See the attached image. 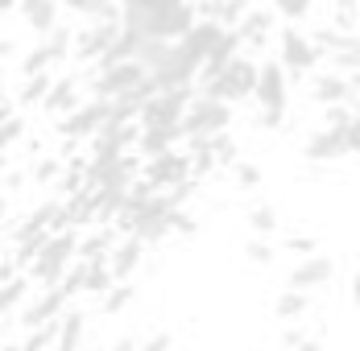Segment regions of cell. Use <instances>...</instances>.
I'll use <instances>...</instances> for the list:
<instances>
[{"label":"cell","instance_id":"6da1fadb","mask_svg":"<svg viewBox=\"0 0 360 351\" xmlns=\"http://www.w3.org/2000/svg\"><path fill=\"white\" fill-rule=\"evenodd\" d=\"M124 223H129L133 236H141L145 244H153V240H166V236L179 227V207H174L162 190H153V186L141 178V182L133 186V194H129Z\"/></svg>","mask_w":360,"mask_h":351},{"label":"cell","instance_id":"7a4b0ae2","mask_svg":"<svg viewBox=\"0 0 360 351\" xmlns=\"http://www.w3.org/2000/svg\"><path fill=\"white\" fill-rule=\"evenodd\" d=\"M199 25V13L191 0H153L149 8L124 13V29L141 37H158V41H182Z\"/></svg>","mask_w":360,"mask_h":351},{"label":"cell","instance_id":"3957f363","mask_svg":"<svg viewBox=\"0 0 360 351\" xmlns=\"http://www.w3.org/2000/svg\"><path fill=\"white\" fill-rule=\"evenodd\" d=\"M252 100L261 107V124L265 128H278L286 120V107H290V74L278 58L261 62V74H257V91Z\"/></svg>","mask_w":360,"mask_h":351},{"label":"cell","instance_id":"277c9868","mask_svg":"<svg viewBox=\"0 0 360 351\" xmlns=\"http://www.w3.org/2000/svg\"><path fill=\"white\" fill-rule=\"evenodd\" d=\"M75 252H79V236H75V232H54V236H50V244L41 248V252H37V260L30 265V281L46 285V289H54L63 277H71Z\"/></svg>","mask_w":360,"mask_h":351},{"label":"cell","instance_id":"5b68a950","mask_svg":"<svg viewBox=\"0 0 360 351\" xmlns=\"http://www.w3.org/2000/svg\"><path fill=\"white\" fill-rule=\"evenodd\" d=\"M257 74H261V67H252L249 58H232L216 79H203L199 83V95H212V100H224V104L249 100L252 91H257Z\"/></svg>","mask_w":360,"mask_h":351},{"label":"cell","instance_id":"8992f818","mask_svg":"<svg viewBox=\"0 0 360 351\" xmlns=\"http://www.w3.org/2000/svg\"><path fill=\"white\" fill-rule=\"evenodd\" d=\"M232 124V107L224 100H212V95H195V104L182 120V133L186 140H216L224 137V128Z\"/></svg>","mask_w":360,"mask_h":351},{"label":"cell","instance_id":"52a82bcc","mask_svg":"<svg viewBox=\"0 0 360 351\" xmlns=\"http://www.w3.org/2000/svg\"><path fill=\"white\" fill-rule=\"evenodd\" d=\"M219 37H224V25L212 21V17H199V25L191 29V34L179 41V58H182V70L199 83V74L207 67V58H212V50L219 46Z\"/></svg>","mask_w":360,"mask_h":351},{"label":"cell","instance_id":"ba28073f","mask_svg":"<svg viewBox=\"0 0 360 351\" xmlns=\"http://www.w3.org/2000/svg\"><path fill=\"white\" fill-rule=\"evenodd\" d=\"M195 104V95H191V87H174V91H158L149 104L141 107V120H137V128H179L182 120H186V112Z\"/></svg>","mask_w":360,"mask_h":351},{"label":"cell","instance_id":"9c48e42d","mask_svg":"<svg viewBox=\"0 0 360 351\" xmlns=\"http://www.w3.org/2000/svg\"><path fill=\"white\" fill-rule=\"evenodd\" d=\"M145 79V67L141 62H120V67H108V70H96V83H91V100H124V95H133L137 87H141Z\"/></svg>","mask_w":360,"mask_h":351},{"label":"cell","instance_id":"30bf717a","mask_svg":"<svg viewBox=\"0 0 360 351\" xmlns=\"http://www.w3.org/2000/svg\"><path fill=\"white\" fill-rule=\"evenodd\" d=\"M67 54H75V34H67V29H54L50 37H41L34 50L21 58V74L25 79H37V74H50V70L58 67Z\"/></svg>","mask_w":360,"mask_h":351},{"label":"cell","instance_id":"8fae6325","mask_svg":"<svg viewBox=\"0 0 360 351\" xmlns=\"http://www.w3.org/2000/svg\"><path fill=\"white\" fill-rule=\"evenodd\" d=\"M319 41H311V37H302L298 29H282L278 37V62L290 70V74H311V70L319 67Z\"/></svg>","mask_w":360,"mask_h":351},{"label":"cell","instance_id":"7c38bea8","mask_svg":"<svg viewBox=\"0 0 360 351\" xmlns=\"http://www.w3.org/2000/svg\"><path fill=\"white\" fill-rule=\"evenodd\" d=\"M112 120L108 100H87L83 107H75L71 116H63V137L71 140H96L104 133V124Z\"/></svg>","mask_w":360,"mask_h":351},{"label":"cell","instance_id":"4fadbf2b","mask_svg":"<svg viewBox=\"0 0 360 351\" xmlns=\"http://www.w3.org/2000/svg\"><path fill=\"white\" fill-rule=\"evenodd\" d=\"M120 29H124V13L120 17H108V21H91L87 29H79V37H75V54L83 62H100L112 50V41L120 37Z\"/></svg>","mask_w":360,"mask_h":351},{"label":"cell","instance_id":"5bb4252c","mask_svg":"<svg viewBox=\"0 0 360 351\" xmlns=\"http://www.w3.org/2000/svg\"><path fill=\"white\" fill-rule=\"evenodd\" d=\"M67 298H71V289H67V285H54V289H46L37 302H30V306L21 310L25 331H41V326L63 322V314H67Z\"/></svg>","mask_w":360,"mask_h":351},{"label":"cell","instance_id":"9a60e30c","mask_svg":"<svg viewBox=\"0 0 360 351\" xmlns=\"http://www.w3.org/2000/svg\"><path fill=\"white\" fill-rule=\"evenodd\" d=\"M331 277H335V265H331L327 256H307V260H298V265L290 269L286 289H294V293H311V289H323Z\"/></svg>","mask_w":360,"mask_h":351},{"label":"cell","instance_id":"2e32d148","mask_svg":"<svg viewBox=\"0 0 360 351\" xmlns=\"http://www.w3.org/2000/svg\"><path fill=\"white\" fill-rule=\"evenodd\" d=\"M182 178H191V153H179V149L166 153V157H153L149 170H145V182L162 194H166V186H179Z\"/></svg>","mask_w":360,"mask_h":351},{"label":"cell","instance_id":"e0dca14e","mask_svg":"<svg viewBox=\"0 0 360 351\" xmlns=\"http://www.w3.org/2000/svg\"><path fill=\"white\" fill-rule=\"evenodd\" d=\"M58 4H63V0H21L17 17H21L34 34L50 37L54 29H58Z\"/></svg>","mask_w":360,"mask_h":351},{"label":"cell","instance_id":"ac0fdd59","mask_svg":"<svg viewBox=\"0 0 360 351\" xmlns=\"http://www.w3.org/2000/svg\"><path fill=\"white\" fill-rule=\"evenodd\" d=\"M302 153H307V161H335V157H344L348 149H344V128H319V133H311L307 145H302Z\"/></svg>","mask_w":360,"mask_h":351},{"label":"cell","instance_id":"d6986e66","mask_svg":"<svg viewBox=\"0 0 360 351\" xmlns=\"http://www.w3.org/2000/svg\"><path fill=\"white\" fill-rule=\"evenodd\" d=\"M141 256H145V240H141V236H129L124 244H116V248L108 252V269H112V277L124 285V281L133 277V269L141 265Z\"/></svg>","mask_w":360,"mask_h":351},{"label":"cell","instance_id":"ffe728a7","mask_svg":"<svg viewBox=\"0 0 360 351\" xmlns=\"http://www.w3.org/2000/svg\"><path fill=\"white\" fill-rule=\"evenodd\" d=\"M315 100L327 107L352 104V74H340V70H327L315 79Z\"/></svg>","mask_w":360,"mask_h":351},{"label":"cell","instance_id":"44dd1931","mask_svg":"<svg viewBox=\"0 0 360 351\" xmlns=\"http://www.w3.org/2000/svg\"><path fill=\"white\" fill-rule=\"evenodd\" d=\"M186 137L182 133V124L179 128H141V137H137V149H141L145 157L153 161V157H166V153H174V145Z\"/></svg>","mask_w":360,"mask_h":351},{"label":"cell","instance_id":"7402d4cb","mask_svg":"<svg viewBox=\"0 0 360 351\" xmlns=\"http://www.w3.org/2000/svg\"><path fill=\"white\" fill-rule=\"evenodd\" d=\"M83 335H87V318L79 314V310H67L63 322H58V351H79L83 347Z\"/></svg>","mask_w":360,"mask_h":351},{"label":"cell","instance_id":"603a6c76","mask_svg":"<svg viewBox=\"0 0 360 351\" xmlns=\"http://www.w3.org/2000/svg\"><path fill=\"white\" fill-rule=\"evenodd\" d=\"M79 79H58L54 83V91H50V100H46V112H58V116H71L75 107H83L79 104V87H75Z\"/></svg>","mask_w":360,"mask_h":351},{"label":"cell","instance_id":"cb8c5ba5","mask_svg":"<svg viewBox=\"0 0 360 351\" xmlns=\"http://www.w3.org/2000/svg\"><path fill=\"white\" fill-rule=\"evenodd\" d=\"M63 8H71L75 17H83L87 25H91V21L120 17V13H116V0H63Z\"/></svg>","mask_w":360,"mask_h":351},{"label":"cell","instance_id":"d4e9b609","mask_svg":"<svg viewBox=\"0 0 360 351\" xmlns=\"http://www.w3.org/2000/svg\"><path fill=\"white\" fill-rule=\"evenodd\" d=\"M274 314L282 318V322H294V318H302V314H307V293H294V289H286V293L278 298Z\"/></svg>","mask_w":360,"mask_h":351},{"label":"cell","instance_id":"484cf974","mask_svg":"<svg viewBox=\"0 0 360 351\" xmlns=\"http://www.w3.org/2000/svg\"><path fill=\"white\" fill-rule=\"evenodd\" d=\"M50 91H54V74H37L21 87V104H46Z\"/></svg>","mask_w":360,"mask_h":351},{"label":"cell","instance_id":"4316f807","mask_svg":"<svg viewBox=\"0 0 360 351\" xmlns=\"http://www.w3.org/2000/svg\"><path fill=\"white\" fill-rule=\"evenodd\" d=\"M240 37H245V46H249V41H265V37H269V17L249 13V17L240 21Z\"/></svg>","mask_w":360,"mask_h":351},{"label":"cell","instance_id":"83f0119b","mask_svg":"<svg viewBox=\"0 0 360 351\" xmlns=\"http://www.w3.org/2000/svg\"><path fill=\"white\" fill-rule=\"evenodd\" d=\"M249 223L257 236H269L274 227H278V215H274V207H252L249 211Z\"/></svg>","mask_w":360,"mask_h":351},{"label":"cell","instance_id":"f1b7e54d","mask_svg":"<svg viewBox=\"0 0 360 351\" xmlns=\"http://www.w3.org/2000/svg\"><path fill=\"white\" fill-rule=\"evenodd\" d=\"M21 137H25V116H17V112L8 107V112H4V149H13Z\"/></svg>","mask_w":360,"mask_h":351},{"label":"cell","instance_id":"f546056e","mask_svg":"<svg viewBox=\"0 0 360 351\" xmlns=\"http://www.w3.org/2000/svg\"><path fill=\"white\" fill-rule=\"evenodd\" d=\"M50 343H58V322L54 326H41V331H30V339H25L21 351H46Z\"/></svg>","mask_w":360,"mask_h":351},{"label":"cell","instance_id":"4dcf8cb0","mask_svg":"<svg viewBox=\"0 0 360 351\" xmlns=\"http://www.w3.org/2000/svg\"><path fill=\"white\" fill-rule=\"evenodd\" d=\"M274 13L286 17V21H302L311 13V0H274Z\"/></svg>","mask_w":360,"mask_h":351},{"label":"cell","instance_id":"1f68e13d","mask_svg":"<svg viewBox=\"0 0 360 351\" xmlns=\"http://www.w3.org/2000/svg\"><path fill=\"white\" fill-rule=\"evenodd\" d=\"M25 289H30V281H25V277H8V285H4V310H8V314L21 306Z\"/></svg>","mask_w":360,"mask_h":351},{"label":"cell","instance_id":"d6a6232c","mask_svg":"<svg viewBox=\"0 0 360 351\" xmlns=\"http://www.w3.org/2000/svg\"><path fill=\"white\" fill-rule=\"evenodd\" d=\"M245 256H249L252 265H269V260H274V248H269V240H265V236H257V240H249V244H245Z\"/></svg>","mask_w":360,"mask_h":351},{"label":"cell","instance_id":"836d02e7","mask_svg":"<svg viewBox=\"0 0 360 351\" xmlns=\"http://www.w3.org/2000/svg\"><path fill=\"white\" fill-rule=\"evenodd\" d=\"M129 302H133V289H129V285H116L108 298H104V310H108V314H116V310H124Z\"/></svg>","mask_w":360,"mask_h":351},{"label":"cell","instance_id":"e575fe53","mask_svg":"<svg viewBox=\"0 0 360 351\" xmlns=\"http://www.w3.org/2000/svg\"><path fill=\"white\" fill-rule=\"evenodd\" d=\"M232 170H236V186H240V190H252V186L261 182V170H257V166H249V161H236Z\"/></svg>","mask_w":360,"mask_h":351},{"label":"cell","instance_id":"d590c367","mask_svg":"<svg viewBox=\"0 0 360 351\" xmlns=\"http://www.w3.org/2000/svg\"><path fill=\"white\" fill-rule=\"evenodd\" d=\"M79 252L91 256V260H100V256L108 252V236H87V240H79Z\"/></svg>","mask_w":360,"mask_h":351},{"label":"cell","instance_id":"8d00e7d4","mask_svg":"<svg viewBox=\"0 0 360 351\" xmlns=\"http://www.w3.org/2000/svg\"><path fill=\"white\" fill-rule=\"evenodd\" d=\"M212 149H216V161H224V166H236V145L228 137H216L212 140Z\"/></svg>","mask_w":360,"mask_h":351},{"label":"cell","instance_id":"74e56055","mask_svg":"<svg viewBox=\"0 0 360 351\" xmlns=\"http://www.w3.org/2000/svg\"><path fill=\"white\" fill-rule=\"evenodd\" d=\"M137 351H170V335H166V331H162V335H149Z\"/></svg>","mask_w":360,"mask_h":351},{"label":"cell","instance_id":"f35d334b","mask_svg":"<svg viewBox=\"0 0 360 351\" xmlns=\"http://www.w3.org/2000/svg\"><path fill=\"white\" fill-rule=\"evenodd\" d=\"M290 252H298V256H302V260H307V256H315V252H311V248H315V240H307V236H298V240H290Z\"/></svg>","mask_w":360,"mask_h":351},{"label":"cell","instance_id":"ab89813d","mask_svg":"<svg viewBox=\"0 0 360 351\" xmlns=\"http://www.w3.org/2000/svg\"><path fill=\"white\" fill-rule=\"evenodd\" d=\"M153 0H120V13H137V8H149Z\"/></svg>","mask_w":360,"mask_h":351},{"label":"cell","instance_id":"60d3db41","mask_svg":"<svg viewBox=\"0 0 360 351\" xmlns=\"http://www.w3.org/2000/svg\"><path fill=\"white\" fill-rule=\"evenodd\" d=\"M112 351H137V339H129V335H124V339H116V343H112Z\"/></svg>","mask_w":360,"mask_h":351},{"label":"cell","instance_id":"b9f144b4","mask_svg":"<svg viewBox=\"0 0 360 351\" xmlns=\"http://www.w3.org/2000/svg\"><path fill=\"white\" fill-rule=\"evenodd\" d=\"M352 306H356V310H360V269H356V273H352Z\"/></svg>","mask_w":360,"mask_h":351},{"label":"cell","instance_id":"7bdbcfd3","mask_svg":"<svg viewBox=\"0 0 360 351\" xmlns=\"http://www.w3.org/2000/svg\"><path fill=\"white\" fill-rule=\"evenodd\" d=\"M54 170H58V161H41V166H37V178H50Z\"/></svg>","mask_w":360,"mask_h":351},{"label":"cell","instance_id":"ee69618b","mask_svg":"<svg viewBox=\"0 0 360 351\" xmlns=\"http://www.w3.org/2000/svg\"><path fill=\"white\" fill-rule=\"evenodd\" d=\"M352 104H356V116H360V74H352Z\"/></svg>","mask_w":360,"mask_h":351},{"label":"cell","instance_id":"f6af8a7d","mask_svg":"<svg viewBox=\"0 0 360 351\" xmlns=\"http://www.w3.org/2000/svg\"><path fill=\"white\" fill-rule=\"evenodd\" d=\"M294 351H319V343H315V339H302V343H298Z\"/></svg>","mask_w":360,"mask_h":351},{"label":"cell","instance_id":"bcb514c9","mask_svg":"<svg viewBox=\"0 0 360 351\" xmlns=\"http://www.w3.org/2000/svg\"><path fill=\"white\" fill-rule=\"evenodd\" d=\"M4 351H21V347H17V343H8V347H4Z\"/></svg>","mask_w":360,"mask_h":351},{"label":"cell","instance_id":"7dc6e473","mask_svg":"<svg viewBox=\"0 0 360 351\" xmlns=\"http://www.w3.org/2000/svg\"><path fill=\"white\" fill-rule=\"evenodd\" d=\"M249 351H261V347H249Z\"/></svg>","mask_w":360,"mask_h":351}]
</instances>
